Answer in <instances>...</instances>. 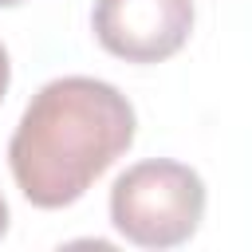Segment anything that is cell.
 <instances>
[{
    "label": "cell",
    "mask_w": 252,
    "mask_h": 252,
    "mask_svg": "<svg viewBox=\"0 0 252 252\" xmlns=\"http://www.w3.org/2000/svg\"><path fill=\"white\" fill-rule=\"evenodd\" d=\"M134 106L102 79L63 75L32 94L8 142L16 189L35 209L75 205L130 146Z\"/></svg>",
    "instance_id": "6da1fadb"
},
{
    "label": "cell",
    "mask_w": 252,
    "mask_h": 252,
    "mask_svg": "<svg viewBox=\"0 0 252 252\" xmlns=\"http://www.w3.org/2000/svg\"><path fill=\"white\" fill-rule=\"evenodd\" d=\"M110 220L138 248H177L205 220V181L169 158L138 161L110 185Z\"/></svg>",
    "instance_id": "7a4b0ae2"
},
{
    "label": "cell",
    "mask_w": 252,
    "mask_h": 252,
    "mask_svg": "<svg viewBox=\"0 0 252 252\" xmlns=\"http://www.w3.org/2000/svg\"><path fill=\"white\" fill-rule=\"evenodd\" d=\"M94 39L126 63H161L193 32V0H94Z\"/></svg>",
    "instance_id": "3957f363"
},
{
    "label": "cell",
    "mask_w": 252,
    "mask_h": 252,
    "mask_svg": "<svg viewBox=\"0 0 252 252\" xmlns=\"http://www.w3.org/2000/svg\"><path fill=\"white\" fill-rule=\"evenodd\" d=\"M8 83H12V63H8V47L0 43V98L8 94Z\"/></svg>",
    "instance_id": "277c9868"
},
{
    "label": "cell",
    "mask_w": 252,
    "mask_h": 252,
    "mask_svg": "<svg viewBox=\"0 0 252 252\" xmlns=\"http://www.w3.org/2000/svg\"><path fill=\"white\" fill-rule=\"evenodd\" d=\"M8 232V201H4V193H0V236Z\"/></svg>",
    "instance_id": "5b68a950"
},
{
    "label": "cell",
    "mask_w": 252,
    "mask_h": 252,
    "mask_svg": "<svg viewBox=\"0 0 252 252\" xmlns=\"http://www.w3.org/2000/svg\"><path fill=\"white\" fill-rule=\"evenodd\" d=\"M12 4H24V0H0V8H12Z\"/></svg>",
    "instance_id": "8992f818"
}]
</instances>
